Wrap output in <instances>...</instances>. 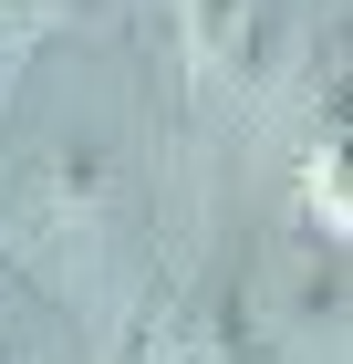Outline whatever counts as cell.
<instances>
[{"label": "cell", "mask_w": 353, "mask_h": 364, "mask_svg": "<svg viewBox=\"0 0 353 364\" xmlns=\"http://www.w3.org/2000/svg\"><path fill=\"white\" fill-rule=\"evenodd\" d=\"M104 198H114V146L94 136V125H73V136L53 146V167H42V208L73 229V219H104Z\"/></svg>", "instance_id": "1"}, {"label": "cell", "mask_w": 353, "mask_h": 364, "mask_svg": "<svg viewBox=\"0 0 353 364\" xmlns=\"http://www.w3.org/2000/svg\"><path fill=\"white\" fill-rule=\"evenodd\" d=\"M177 364H208V354H177Z\"/></svg>", "instance_id": "4"}, {"label": "cell", "mask_w": 353, "mask_h": 364, "mask_svg": "<svg viewBox=\"0 0 353 364\" xmlns=\"http://www.w3.org/2000/svg\"><path fill=\"white\" fill-rule=\"evenodd\" d=\"M239 21H249V0H188V42L208 63H229V42H239Z\"/></svg>", "instance_id": "2"}, {"label": "cell", "mask_w": 353, "mask_h": 364, "mask_svg": "<svg viewBox=\"0 0 353 364\" xmlns=\"http://www.w3.org/2000/svg\"><path fill=\"white\" fill-rule=\"evenodd\" d=\"M11 11H21V0H0V21H11Z\"/></svg>", "instance_id": "3"}]
</instances>
